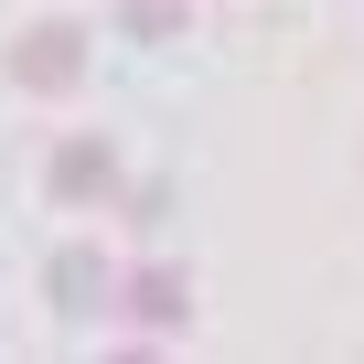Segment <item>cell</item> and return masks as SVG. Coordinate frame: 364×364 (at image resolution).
Segmentation results:
<instances>
[{
	"label": "cell",
	"mask_w": 364,
	"mask_h": 364,
	"mask_svg": "<svg viewBox=\"0 0 364 364\" xmlns=\"http://www.w3.org/2000/svg\"><path fill=\"white\" fill-rule=\"evenodd\" d=\"M11 86H33V97L86 86V22H33V33H11Z\"/></svg>",
	"instance_id": "obj_1"
},
{
	"label": "cell",
	"mask_w": 364,
	"mask_h": 364,
	"mask_svg": "<svg viewBox=\"0 0 364 364\" xmlns=\"http://www.w3.org/2000/svg\"><path fill=\"white\" fill-rule=\"evenodd\" d=\"M118 311H129L139 332H182V321H193V268H171V257H150L139 279H118Z\"/></svg>",
	"instance_id": "obj_2"
},
{
	"label": "cell",
	"mask_w": 364,
	"mask_h": 364,
	"mask_svg": "<svg viewBox=\"0 0 364 364\" xmlns=\"http://www.w3.org/2000/svg\"><path fill=\"white\" fill-rule=\"evenodd\" d=\"M107 300H118V268H107L97 247H65V257H54V311L86 321V311H107Z\"/></svg>",
	"instance_id": "obj_3"
},
{
	"label": "cell",
	"mask_w": 364,
	"mask_h": 364,
	"mask_svg": "<svg viewBox=\"0 0 364 364\" xmlns=\"http://www.w3.org/2000/svg\"><path fill=\"white\" fill-rule=\"evenodd\" d=\"M54 193H65V204H107V193H118V150H107V139H65V150H54Z\"/></svg>",
	"instance_id": "obj_4"
},
{
	"label": "cell",
	"mask_w": 364,
	"mask_h": 364,
	"mask_svg": "<svg viewBox=\"0 0 364 364\" xmlns=\"http://www.w3.org/2000/svg\"><path fill=\"white\" fill-rule=\"evenodd\" d=\"M118 22H129L139 43H171V33H182V0H118Z\"/></svg>",
	"instance_id": "obj_5"
}]
</instances>
